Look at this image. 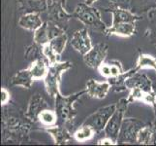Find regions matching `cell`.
Returning a JSON list of instances; mask_svg holds the SVG:
<instances>
[{"label":"cell","mask_w":156,"mask_h":146,"mask_svg":"<svg viewBox=\"0 0 156 146\" xmlns=\"http://www.w3.org/2000/svg\"><path fill=\"white\" fill-rule=\"evenodd\" d=\"M73 16L74 18L82 21L87 28L97 31L99 33L105 34L108 28L106 24L101 19L99 11L91 5H87V3L78 4L73 13Z\"/></svg>","instance_id":"obj_1"},{"label":"cell","mask_w":156,"mask_h":146,"mask_svg":"<svg viewBox=\"0 0 156 146\" xmlns=\"http://www.w3.org/2000/svg\"><path fill=\"white\" fill-rule=\"evenodd\" d=\"M85 94H87L85 89L68 96H64L59 94L55 99V111L57 113L58 119H60L64 124H72L77 115L76 109L74 108V103Z\"/></svg>","instance_id":"obj_2"},{"label":"cell","mask_w":156,"mask_h":146,"mask_svg":"<svg viewBox=\"0 0 156 146\" xmlns=\"http://www.w3.org/2000/svg\"><path fill=\"white\" fill-rule=\"evenodd\" d=\"M72 63L70 62H57L55 64L50 66L49 71L46 78L44 79L45 86L47 93L49 94L51 97H55L61 94L60 89H59V85H60L61 81V76L62 74L69 70L70 68H72Z\"/></svg>","instance_id":"obj_3"},{"label":"cell","mask_w":156,"mask_h":146,"mask_svg":"<svg viewBox=\"0 0 156 146\" xmlns=\"http://www.w3.org/2000/svg\"><path fill=\"white\" fill-rule=\"evenodd\" d=\"M130 102L128 101L127 99H121L116 103V108L115 112L108 121L107 125L105 127L104 132L107 137H110L112 139H115L117 142V137L119 134V131L122 125V122L124 120V115L127 110L128 104Z\"/></svg>","instance_id":"obj_4"},{"label":"cell","mask_w":156,"mask_h":146,"mask_svg":"<svg viewBox=\"0 0 156 146\" xmlns=\"http://www.w3.org/2000/svg\"><path fill=\"white\" fill-rule=\"evenodd\" d=\"M144 123L137 119L126 118L123 120L117 137V144H134L137 143L139 131L144 127Z\"/></svg>","instance_id":"obj_5"},{"label":"cell","mask_w":156,"mask_h":146,"mask_svg":"<svg viewBox=\"0 0 156 146\" xmlns=\"http://www.w3.org/2000/svg\"><path fill=\"white\" fill-rule=\"evenodd\" d=\"M115 108H116V104H111L99 108L97 111H95L93 114H91L85 119L83 124L84 125L90 126L94 129L96 133H101L102 131L105 129L107 123L111 118V116L112 115V113L115 112Z\"/></svg>","instance_id":"obj_6"},{"label":"cell","mask_w":156,"mask_h":146,"mask_svg":"<svg viewBox=\"0 0 156 146\" xmlns=\"http://www.w3.org/2000/svg\"><path fill=\"white\" fill-rule=\"evenodd\" d=\"M47 15L49 21H53L63 29L67 28L69 21L74 18L73 14H69L63 6V3L55 0H48Z\"/></svg>","instance_id":"obj_7"},{"label":"cell","mask_w":156,"mask_h":146,"mask_svg":"<svg viewBox=\"0 0 156 146\" xmlns=\"http://www.w3.org/2000/svg\"><path fill=\"white\" fill-rule=\"evenodd\" d=\"M109 47L106 43H99L93 46L90 50L83 55V62L90 68L97 69L101 63L105 62L108 55Z\"/></svg>","instance_id":"obj_8"},{"label":"cell","mask_w":156,"mask_h":146,"mask_svg":"<svg viewBox=\"0 0 156 146\" xmlns=\"http://www.w3.org/2000/svg\"><path fill=\"white\" fill-rule=\"evenodd\" d=\"M70 44H71V46L75 50L83 56L85 55L93 47L88 30L87 28L79 29L75 32L71 40H70Z\"/></svg>","instance_id":"obj_9"},{"label":"cell","mask_w":156,"mask_h":146,"mask_svg":"<svg viewBox=\"0 0 156 146\" xmlns=\"http://www.w3.org/2000/svg\"><path fill=\"white\" fill-rule=\"evenodd\" d=\"M111 87L112 85L109 81L98 82L94 79H89L85 85V90H87V95H88L90 97L103 99L110 92Z\"/></svg>","instance_id":"obj_10"},{"label":"cell","mask_w":156,"mask_h":146,"mask_svg":"<svg viewBox=\"0 0 156 146\" xmlns=\"http://www.w3.org/2000/svg\"><path fill=\"white\" fill-rule=\"evenodd\" d=\"M46 108H48V103L46 102L44 97L39 94L32 95L27 110L25 112V118L28 119L29 121L35 123L38 121V116L40 112L46 109Z\"/></svg>","instance_id":"obj_11"},{"label":"cell","mask_w":156,"mask_h":146,"mask_svg":"<svg viewBox=\"0 0 156 146\" xmlns=\"http://www.w3.org/2000/svg\"><path fill=\"white\" fill-rule=\"evenodd\" d=\"M136 32V24L135 23H120L112 24L110 28H108L105 35H117L121 37H131Z\"/></svg>","instance_id":"obj_12"},{"label":"cell","mask_w":156,"mask_h":146,"mask_svg":"<svg viewBox=\"0 0 156 146\" xmlns=\"http://www.w3.org/2000/svg\"><path fill=\"white\" fill-rule=\"evenodd\" d=\"M45 131L49 133L55 140V144L57 145H64L67 144L70 140L73 139L74 136L68 131V129L62 126H53L50 128H46Z\"/></svg>","instance_id":"obj_13"},{"label":"cell","mask_w":156,"mask_h":146,"mask_svg":"<svg viewBox=\"0 0 156 146\" xmlns=\"http://www.w3.org/2000/svg\"><path fill=\"white\" fill-rule=\"evenodd\" d=\"M40 13H25L19 20V25L23 29L29 31H35L43 24Z\"/></svg>","instance_id":"obj_14"},{"label":"cell","mask_w":156,"mask_h":146,"mask_svg":"<svg viewBox=\"0 0 156 146\" xmlns=\"http://www.w3.org/2000/svg\"><path fill=\"white\" fill-rule=\"evenodd\" d=\"M43 58H39L32 62L30 66L28 67L30 72L33 76L34 81L44 80L48 74L50 68V63Z\"/></svg>","instance_id":"obj_15"},{"label":"cell","mask_w":156,"mask_h":146,"mask_svg":"<svg viewBox=\"0 0 156 146\" xmlns=\"http://www.w3.org/2000/svg\"><path fill=\"white\" fill-rule=\"evenodd\" d=\"M112 14V24H120V23H136L140 19L137 15H134L128 9L124 8H112L109 10Z\"/></svg>","instance_id":"obj_16"},{"label":"cell","mask_w":156,"mask_h":146,"mask_svg":"<svg viewBox=\"0 0 156 146\" xmlns=\"http://www.w3.org/2000/svg\"><path fill=\"white\" fill-rule=\"evenodd\" d=\"M33 76L30 72L29 68L20 70L11 78V84L16 87H23L25 89H30L33 84Z\"/></svg>","instance_id":"obj_17"},{"label":"cell","mask_w":156,"mask_h":146,"mask_svg":"<svg viewBox=\"0 0 156 146\" xmlns=\"http://www.w3.org/2000/svg\"><path fill=\"white\" fill-rule=\"evenodd\" d=\"M19 4L25 13H43L48 9V0H19Z\"/></svg>","instance_id":"obj_18"},{"label":"cell","mask_w":156,"mask_h":146,"mask_svg":"<svg viewBox=\"0 0 156 146\" xmlns=\"http://www.w3.org/2000/svg\"><path fill=\"white\" fill-rule=\"evenodd\" d=\"M58 120V116L55 110H51L50 108L42 110L38 116V122L43 127L50 128L56 125Z\"/></svg>","instance_id":"obj_19"},{"label":"cell","mask_w":156,"mask_h":146,"mask_svg":"<svg viewBox=\"0 0 156 146\" xmlns=\"http://www.w3.org/2000/svg\"><path fill=\"white\" fill-rule=\"evenodd\" d=\"M33 41L39 46H44L48 44L51 39L49 36V32H48V24L47 21H44L43 24L39 28H37L33 33Z\"/></svg>","instance_id":"obj_20"},{"label":"cell","mask_w":156,"mask_h":146,"mask_svg":"<svg viewBox=\"0 0 156 146\" xmlns=\"http://www.w3.org/2000/svg\"><path fill=\"white\" fill-rule=\"evenodd\" d=\"M95 133H96L95 131L90 126L83 124V125L74 133L73 136H74V138L76 139L77 141L84 142V141H87V140L92 138Z\"/></svg>","instance_id":"obj_21"},{"label":"cell","mask_w":156,"mask_h":146,"mask_svg":"<svg viewBox=\"0 0 156 146\" xmlns=\"http://www.w3.org/2000/svg\"><path fill=\"white\" fill-rule=\"evenodd\" d=\"M134 68L137 72L143 68H152L156 71V58L147 54H141L138 58L136 66Z\"/></svg>","instance_id":"obj_22"},{"label":"cell","mask_w":156,"mask_h":146,"mask_svg":"<svg viewBox=\"0 0 156 146\" xmlns=\"http://www.w3.org/2000/svg\"><path fill=\"white\" fill-rule=\"evenodd\" d=\"M67 42H68L67 34L63 33L61 35L56 36L55 38L51 39L49 42V44L51 45V47L53 49V51H55L58 56H61V54L64 52V50H65V48H66Z\"/></svg>","instance_id":"obj_23"},{"label":"cell","mask_w":156,"mask_h":146,"mask_svg":"<svg viewBox=\"0 0 156 146\" xmlns=\"http://www.w3.org/2000/svg\"><path fill=\"white\" fill-rule=\"evenodd\" d=\"M153 131L149 126H144L138 133L137 143L142 145H149L151 143Z\"/></svg>","instance_id":"obj_24"},{"label":"cell","mask_w":156,"mask_h":146,"mask_svg":"<svg viewBox=\"0 0 156 146\" xmlns=\"http://www.w3.org/2000/svg\"><path fill=\"white\" fill-rule=\"evenodd\" d=\"M42 53H43V57H44L46 61L50 63V66L59 62V57L60 56H58L57 54L53 51V49L51 47L49 43L44 46H42Z\"/></svg>","instance_id":"obj_25"},{"label":"cell","mask_w":156,"mask_h":146,"mask_svg":"<svg viewBox=\"0 0 156 146\" xmlns=\"http://www.w3.org/2000/svg\"><path fill=\"white\" fill-rule=\"evenodd\" d=\"M40 53H42V47L37 45L36 43H34L33 45L29 46L27 49H26L25 58H26V59H33V61H35V59L40 58L39 57Z\"/></svg>","instance_id":"obj_26"},{"label":"cell","mask_w":156,"mask_h":146,"mask_svg":"<svg viewBox=\"0 0 156 146\" xmlns=\"http://www.w3.org/2000/svg\"><path fill=\"white\" fill-rule=\"evenodd\" d=\"M110 64H111V75H112L111 78L112 79L119 77L120 75L124 73L123 68H122V64L119 62L112 61V62H110Z\"/></svg>","instance_id":"obj_27"},{"label":"cell","mask_w":156,"mask_h":146,"mask_svg":"<svg viewBox=\"0 0 156 146\" xmlns=\"http://www.w3.org/2000/svg\"><path fill=\"white\" fill-rule=\"evenodd\" d=\"M97 69H98V71H99L101 76H103L105 78H111L112 77L110 62H103V63H101Z\"/></svg>","instance_id":"obj_28"},{"label":"cell","mask_w":156,"mask_h":146,"mask_svg":"<svg viewBox=\"0 0 156 146\" xmlns=\"http://www.w3.org/2000/svg\"><path fill=\"white\" fill-rule=\"evenodd\" d=\"M110 2L114 5L115 7L128 9L131 0H110Z\"/></svg>","instance_id":"obj_29"},{"label":"cell","mask_w":156,"mask_h":146,"mask_svg":"<svg viewBox=\"0 0 156 146\" xmlns=\"http://www.w3.org/2000/svg\"><path fill=\"white\" fill-rule=\"evenodd\" d=\"M11 99V94L6 88H1V105H6Z\"/></svg>","instance_id":"obj_30"},{"label":"cell","mask_w":156,"mask_h":146,"mask_svg":"<svg viewBox=\"0 0 156 146\" xmlns=\"http://www.w3.org/2000/svg\"><path fill=\"white\" fill-rule=\"evenodd\" d=\"M97 144L98 145H116L117 142L115 141V139H112V137L106 136V137L101 138L100 140H98Z\"/></svg>","instance_id":"obj_31"},{"label":"cell","mask_w":156,"mask_h":146,"mask_svg":"<svg viewBox=\"0 0 156 146\" xmlns=\"http://www.w3.org/2000/svg\"><path fill=\"white\" fill-rule=\"evenodd\" d=\"M150 144H156V129H155V132H153L152 138H151V143H150Z\"/></svg>","instance_id":"obj_32"},{"label":"cell","mask_w":156,"mask_h":146,"mask_svg":"<svg viewBox=\"0 0 156 146\" xmlns=\"http://www.w3.org/2000/svg\"><path fill=\"white\" fill-rule=\"evenodd\" d=\"M96 1H98V0H84V3H87V5H91V6H92Z\"/></svg>","instance_id":"obj_33"},{"label":"cell","mask_w":156,"mask_h":146,"mask_svg":"<svg viewBox=\"0 0 156 146\" xmlns=\"http://www.w3.org/2000/svg\"><path fill=\"white\" fill-rule=\"evenodd\" d=\"M154 90V89H153ZM154 94H155V103H154V110H155V112H156V89L154 90Z\"/></svg>","instance_id":"obj_34"},{"label":"cell","mask_w":156,"mask_h":146,"mask_svg":"<svg viewBox=\"0 0 156 146\" xmlns=\"http://www.w3.org/2000/svg\"><path fill=\"white\" fill-rule=\"evenodd\" d=\"M55 1H59V2H61V3H63V4H65V1H66V0H55Z\"/></svg>","instance_id":"obj_35"},{"label":"cell","mask_w":156,"mask_h":146,"mask_svg":"<svg viewBox=\"0 0 156 146\" xmlns=\"http://www.w3.org/2000/svg\"><path fill=\"white\" fill-rule=\"evenodd\" d=\"M154 129H156V120H155V124H154Z\"/></svg>","instance_id":"obj_36"}]
</instances>
